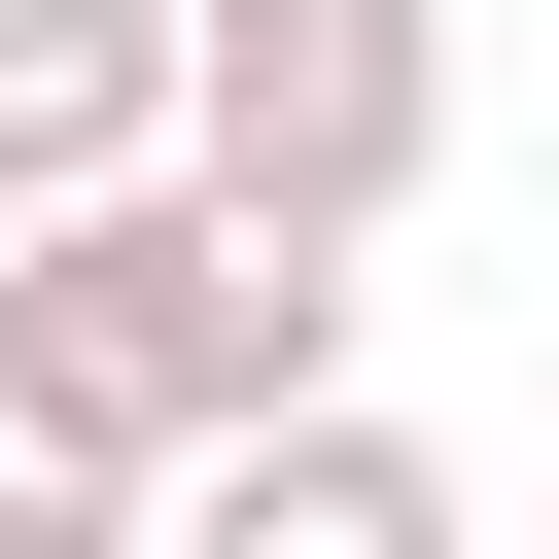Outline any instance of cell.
<instances>
[{
  "label": "cell",
  "mask_w": 559,
  "mask_h": 559,
  "mask_svg": "<svg viewBox=\"0 0 559 559\" xmlns=\"http://www.w3.org/2000/svg\"><path fill=\"white\" fill-rule=\"evenodd\" d=\"M175 175L384 245V210L454 175V0H175Z\"/></svg>",
  "instance_id": "2"
},
{
  "label": "cell",
  "mask_w": 559,
  "mask_h": 559,
  "mask_svg": "<svg viewBox=\"0 0 559 559\" xmlns=\"http://www.w3.org/2000/svg\"><path fill=\"white\" fill-rule=\"evenodd\" d=\"M140 140H175V0H0V210H70Z\"/></svg>",
  "instance_id": "3"
},
{
  "label": "cell",
  "mask_w": 559,
  "mask_h": 559,
  "mask_svg": "<svg viewBox=\"0 0 559 559\" xmlns=\"http://www.w3.org/2000/svg\"><path fill=\"white\" fill-rule=\"evenodd\" d=\"M0 559H140V454H105L35 349H0Z\"/></svg>",
  "instance_id": "4"
},
{
  "label": "cell",
  "mask_w": 559,
  "mask_h": 559,
  "mask_svg": "<svg viewBox=\"0 0 559 559\" xmlns=\"http://www.w3.org/2000/svg\"><path fill=\"white\" fill-rule=\"evenodd\" d=\"M0 349H35V384H70V419H105L140 489H175L210 419H280V384H349V245L140 140V175H70V210H0Z\"/></svg>",
  "instance_id": "1"
}]
</instances>
